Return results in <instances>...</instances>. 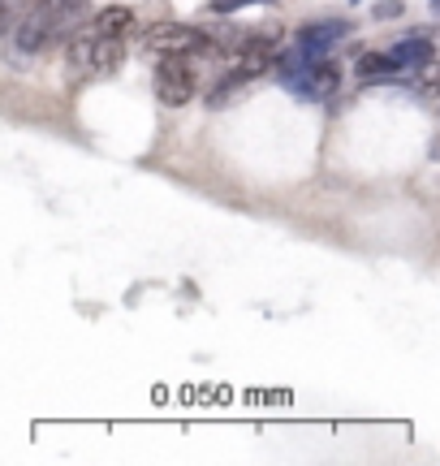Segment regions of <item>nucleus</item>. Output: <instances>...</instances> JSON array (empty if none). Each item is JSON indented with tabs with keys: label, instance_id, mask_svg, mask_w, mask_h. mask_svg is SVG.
<instances>
[{
	"label": "nucleus",
	"instance_id": "f257e3e1",
	"mask_svg": "<svg viewBox=\"0 0 440 466\" xmlns=\"http://www.w3.org/2000/svg\"><path fill=\"white\" fill-rule=\"evenodd\" d=\"M195 61L199 56H160V66H155V96H160V104L182 108L195 96V86H199Z\"/></svg>",
	"mask_w": 440,
	"mask_h": 466
},
{
	"label": "nucleus",
	"instance_id": "1a4fd4ad",
	"mask_svg": "<svg viewBox=\"0 0 440 466\" xmlns=\"http://www.w3.org/2000/svg\"><path fill=\"white\" fill-rule=\"evenodd\" d=\"M393 56H397V66L402 69H427L432 61H436V52H432L427 39H402V44L393 48Z\"/></svg>",
	"mask_w": 440,
	"mask_h": 466
},
{
	"label": "nucleus",
	"instance_id": "20e7f679",
	"mask_svg": "<svg viewBox=\"0 0 440 466\" xmlns=\"http://www.w3.org/2000/svg\"><path fill=\"white\" fill-rule=\"evenodd\" d=\"M9 31H14V56H35V52H39L52 35H56V26H52V17H48V9H44V5H31V9L17 17Z\"/></svg>",
	"mask_w": 440,
	"mask_h": 466
},
{
	"label": "nucleus",
	"instance_id": "0eeeda50",
	"mask_svg": "<svg viewBox=\"0 0 440 466\" xmlns=\"http://www.w3.org/2000/svg\"><path fill=\"white\" fill-rule=\"evenodd\" d=\"M246 86H251V74H242V69L234 66L216 86H212V91H207V108H225V104H234Z\"/></svg>",
	"mask_w": 440,
	"mask_h": 466
},
{
	"label": "nucleus",
	"instance_id": "4468645a",
	"mask_svg": "<svg viewBox=\"0 0 440 466\" xmlns=\"http://www.w3.org/2000/svg\"><path fill=\"white\" fill-rule=\"evenodd\" d=\"M432 5H436V14H440V0H432Z\"/></svg>",
	"mask_w": 440,
	"mask_h": 466
},
{
	"label": "nucleus",
	"instance_id": "9d476101",
	"mask_svg": "<svg viewBox=\"0 0 440 466\" xmlns=\"http://www.w3.org/2000/svg\"><path fill=\"white\" fill-rule=\"evenodd\" d=\"M130 26H135V14H130L125 5H113V9L95 14V22H91V31L95 35H125Z\"/></svg>",
	"mask_w": 440,
	"mask_h": 466
},
{
	"label": "nucleus",
	"instance_id": "2eb2a0df",
	"mask_svg": "<svg viewBox=\"0 0 440 466\" xmlns=\"http://www.w3.org/2000/svg\"><path fill=\"white\" fill-rule=\"evenodd\" d=\"M350 5H363V0H350Z\"/></svg>",
	"mask_w": 440,
	"mask_h": 466
},
{
	"label": "nucleus",
	"instance_id": "f03ea898",
	"mask_svg": "<svg viewBox=\"0 0 440 466\" xmlns=\"http://www.w3.org/2000/svg\"><path fill=\"white\" fill-rule=\"evenodd\" d=\"M147 48L160 52V56H207L212 52V39L195 26H177V22H160L147 31Z\"/></svg>",
	"mask_w": 440,
	"mask_h": 466
},
{
	"label": "nucleus",
	"instance_id": "f8f14e48",
	"mask_svg": "<svg viewBox=\"0 0 440 466\" xmlns=\"http://www.w3.org/2000/svg\"><path fill=\"white\" fill-rule=\"evenodd\" d=\"M372 14H375V22L380 17H402V0H385V5H375Z\"/></svg>",
	"mask_w": 440,
	"mask_h": 466
},
{
	"label": "nucleus",
	"instance_id": "9b49d317",
	"mask_svg": "<svg viewBox=\"0 0 440 466\" xmlns=\"http://www.w3.org/2000/svg\"><path fill=\"white\" fill-rule=\"evenodd\" d=\"M246 5H272V0H212L216 14H234V9H246Z\"/></svg>",
	"mask_w": 440,
	"mask_h": 466
},
{
	"label": "nucleus",
	"instance_id": "7ed1b4c3",
	"mask_svg": "<svg viewBox=\"0 0 440 466\" xmlns=\"http://www.w3.org/2000/svg\"><path fill=\"white\" fill-rule=\"evenodd\" d=\"M337 66L328 61V56H320V61H311V66H303L298 74H289L285 86L294 91V100H303V104H320L328 100L333 91H337Z\"/></svg>",
	"mask_w": 440,
	"mask_h": 466
},
{
	"label": "nucleus",
	"instance_id": "39448f33",
	"mask_svg": "<svg viewBox=\"0 0 440 466\" xmlns=\"http://www.w3.org/2000/svg\"><path fill=\"white\" fill-rule=\"evenodd\" d=\"M350 35V26L345 22H315V26H303V35H298V48L311 56V61H320V56H328V48L333 44H341Z\"/></svg>",
	"mask_w": 440,
	"mask_h": 466
},
{
	"label": "nucleus",
	"instance_id": "6e6552de",
	"mask_svg": "<svg viewBox=\"0 0 440 466\" xmlns=\"http://www.w3.org/2000/svg\"><path fill=\"white\" fill-rule=\"evenodd\" d=\"M397 56L393 52H363L355 61V74L363 78V83H372V78H389V74H397Z\"/></svg>",
	"mask_w": 440,
	"mask_h": 466
},
{
	"label": "nucleus",
	"instance_id": "423d86ee",
	"mask_svg": "<svg viewBox=\"0 0 440 466\" xmlns=\"http://www.w3.org/2000/svg\"><path fill=\"white\" fill-rule=\"evenodd\" d=\"M121 35H95L91 31V74H117L121 69Z\"/></svg>",
	"mask_w": 440,
	"mask_h": 466
},
{
	"label": "nucleus",
	"instance_id": "ddd939ff",
	"mask_svg": "<svg viewBox=\"0 0 440 466\" xmlns=\"http://www.w3.org/2000/svg\"><path fill=\"white\" fill-rule=\"evenodd\" d=\"M432 151H436V156H440V138H436V147H432Z\"/></svg>",
	"mask_w": 440,
	"mask_h": 466
}]
</instances>
